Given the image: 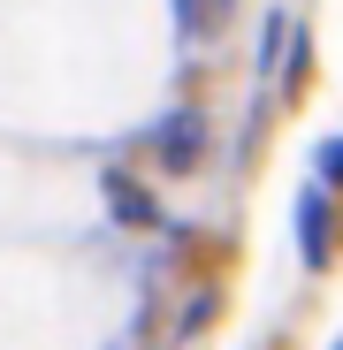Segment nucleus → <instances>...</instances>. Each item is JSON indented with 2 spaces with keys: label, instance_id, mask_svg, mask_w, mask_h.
Masks as SVG:
<instances>
[{
  "label": "nucleus",
  "instance_id": "7ed1b4c3",
  "mask_svg": "<svg viewBox=\"0 0 343 350\" xmlns=\"http://www.w3.org/2000/svg\"><path fill=\"white\" fill-rule=\"evenodd\" d=\"M320 183H328V191H343V137H328V145H320Z\"/></svg>",
  "mask_w": 343,
  "mask_h": 350
},
{
  "label": "nucleus",
  "instance_id": "f257e3e1",
  "mask_svg": "<svg viewBox=\"0 0 343 350\" xmlns=\"http://www.w3.org/2000/svg\"><path fill=\"white\" fill-rule=\"evenodd\" d=\"M206 152V122H199V114H168V130H160V160L168 167H191Z\"/></svg>",
  "mask_w": 343,
  "mask_h": 350
},
{
  "label": "nucleus",
  "instance_id": "f03ea898",
  "mask_svg": "<svg viewBox=\"0 0 343 350\" xmlns=\"http://www.w3.org/2000/svg\"><path fill=\"white\" fill-rule=\"evenodd\" d=\"M107 206L123 213V221H153V191H138L130 175H107Z\"/></svg>",
  "mask_w": 343,
  "mask_h": 350
},
{
  "label": "nucleus",
  "instance_id": "20e7f679",
  "mask_svg": "<svg viewBox=\"0 0 343 350\" xmlns=\"http://www.w3.org/2000/svg\"><path fill=\"white\" fill-rule=\"evenodd\" d=\"M335 350H343V342H335Z\"/></svg>",
  "mask_w": 343,
  "mask_h": 350
}]
</instances>
